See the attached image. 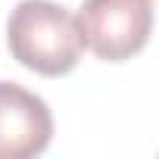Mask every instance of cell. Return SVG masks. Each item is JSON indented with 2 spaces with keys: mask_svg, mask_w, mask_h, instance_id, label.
<instances>
[{
  "mask_svg": "<svg viewBox=\"0 0 159 159\" xmlns=\"http://www.w3.org/2000/svg\"><path fill=\"white\" fill-rule=\"evenodd\" d=\"M7 44L19 66L44 78L69 75L84 53L78 19L53 0L16 3L7 22Z\"/></svg>",
  "mask_w": 159,
  "mask_h": 159,
  "instance_id": "1",
  "label": "cell"
},
{
  "mask_svg": "<svg viewBox=\"0 0 159 159\" xmlns=\"http://www.w3.org/2000/svg\"><path fill=\"white\" fill-rule=\"evenodd\" d=\"M75 19L84 47L106 62H125L150 41L153 0H84Z\"/></svg>",
  "mask_w": 159,
  "mask_h": 159,
  "instance_id": "2",
  "label": "cell"
},
{
  "mask_svg": "<svg viewBox=\"0 0 159 159\" xmlns=\"http://www.w3.org/2000/svg\"><path fill=\"white\" fill-rule=\"evenodd\" d=\"M50 106L16 81H0V159H31L50 147Z\"/></svg>",
  "mask_w": 159,
  "mask_h": 159,
  "instance_id": "3",
  "label": "cell"
}]
</instances>
